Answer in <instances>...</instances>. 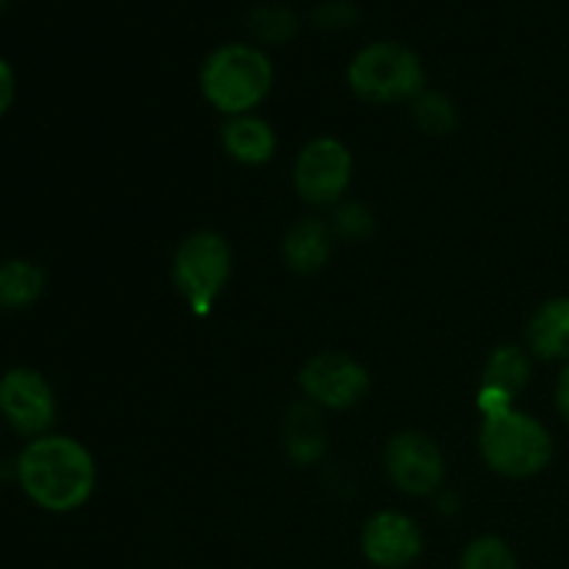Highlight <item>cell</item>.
Segmentation results:
<instances>
[{"label":"cell","mask_w":569,"mask_h":569,"mask_svg":"<svg viewBox=\"0 0 569 569\" xmlns=\"http://www.w3.org/2000/svg\"><path fill=\"white\" fill-rule=\"evenodd\" d=\"M14 94H17V76H14V70H11L9 61L0 56V117L11 109V103H14Z\"/></svg>","instance_id":"obj_22"},{"label":"cell","mask_w":569,"mask_h":569,"mask_svg":"<svg viewBox=\"0 0 569 569\" xmlns=\"http://www.w3.org/2000/svg\"><path fill=\"white\" fill-rule=\"evenodd\" d=\"M222 148L231 156L233 161L248 167L267 164V161L276 156V131L267 120L256 114H239L228 117V122L222 126Z\"/></svg>","instance_id":"obj_11"},{"label":"cell","mask_w":569,"mask_h":569,"mask_svg":"<svg viewBox=\"0 0 569 569\" xmlns=\"http://www.w3.org/2000/svg\"><path fill=\"white\" fill-rule=\"evenodd\" d=\"M389 481L406 495L426 498L437 495L445 481V456L442 448L431 437L420 431H403L389 439L383 453Z\"/></svg>","instance_id":"obj_9"},{"label":"cell","mask_w":569,"mask_h":569,"mask_svg":"<svg viewBox=\"0 0 569 569\" xmlns=\"http://www.w3.org/2000/svg\"><path fill=\"white\" fill-rule=\"evenodd\" d=\"M17 481L39 509L70 515L92 498L98 467L78 439L44 433L22 448L17 459Z\"/></svg>","instance_id":"obj_1"},{"label":"cell","mask_w":569,"mask_h":569,"mask_svg":"<svg viewBox=\"0 0 569 569\" xmlns=\"http://www.w3.org/2000/svg\"><path fill=\"white\" fill-rule=\"evenodd\" d=\"M231 244L214 231H198L183 239L172 259V281L194 315H209L231 278Z\"/></svg>","instance_id":"obj_5"},{"label":"cell","mask_w":569,"mask_h":569,"mask_svg":"<svg viewBox=\"0 0 569 569\" xmlns=\"http://www.w3.org/2000/svg\"><path fill=\"white\" fill-rule=\"evenodd\" d=\"M481 456L498 476L531 478L539 476L553 459V437L537 417L526 411H506L487 417L481 426Z\"/></svg>","instance_id":"obj_4"},{"label":"cell","mask_w":569,"mask_h":569,"mask_svg":"<svg viewBox=\"0 0 569 569\" xmlns=\"http://www.w3.org/2000/svg\"><path fill=\"white\" fill-rule=\"evenodd\" d=\"M556 403H559V411L569 422V361L565 365V372H561L559 378V387H556Z\"/></svg>","instance_id":"obj_23"},{"label":"cell","mask_w":569,"mask_h":569,"mask_svg":"<svg viewBox=\"0 0 569 569\" xmlns=\"http://www.w3.org/2000/svg\"><path fill=\"white\" fill-rule=\"evenodd\" d=\"M348 83L367 103H415L426 92V67L406 44L370 42L350 59Z\"/></svg>","instance_id":"obj_3"},{"label":"cell","mask_w":569,"mask_h":569,"mask_svg":"<svg viewBox=\"0 0 569 569\" xmlns=\"http://www.w3.org/2000/svg\"><path fill=\"white\" fill-rule=\"evenodd\" d=\"M44 289L42 267L26 259H11L0 264V309H26L37 303Z\"/></svg>","instance_id":"obj_16"},{"label":"cell","mask_w":569,"mask_h":569,"mask_svg":"<svg viewBox=\"0 0 569 569\" xmlns=\"http://www.w3.org/2000/svg\"><path fill=\"white\" fill-rule=\"evenodd\" d=\"M283 445L295 465H317L326 456L328 433L320 406L303 400L289 409L283 422Z\"/></svg>","instance_id":"obj_12"},{"label":"cell","mask_w":569,"mask_h":569,"mask_svg":"<svg viewBox=\"0 0 569 569\" xmlns=\"http://www.w3.org/2000/svg\"><path fill=\"white\" fill-rule=\"evenodd\" d=\"M361 550L370 565L381 569L409 567L422 550L420 526L400 511H381L365 526Z\"/></svg>","instance_id":"obj_10"},{"label":"cell","mask_w":569,"mask_h":569,"mask_svg":"<svg viewBox=\"0 0 569 569\" xmlns=\"http://www.w3.org/2000/svg\"><path fill=\"white\" fill-rule=\"evenodd\" d=\"M331 231L337 237L350 239V242H365L372 231H376V217L370 214L365 203L359 200H345L337 206L331 220Z\"/></svg>","instance_id":"obj_19"},{"label":"cell","mask_w":569,"mask_h":569,"mask_svg":"<svg viewBox=\"0 0 569 569\" xmlns=\"http://www.w3.org/2000/svg\"><path fill=\"white\" fill-rule=\"evenodd\" d=\"M359 22V9L350 0H326L315 9V26L322 31H348Z\"/></svg>","instance_id":"obj_21"},{"label":"cell","mask_w":569,"mask_h":569,"mask_svg":"<svg viewBox=\"0 0 569 569\" xmlns=\"http://www.w3.org/2000/svg\"><path fill=\"white\" fill-rule=\"evenodd\" d=\"M9 6V0H0V14H3V9Z\"/></svg>","instance_id":"obj_24"},{"label":"cell","mask_w":569,"mask_h":569,"mask_svg":"<svg viewBox=\"0 0 569 569\" xmlns=\"http://www.w3.org/2000/svg\"><path fill=\"white\" fill-rule=\"evenodd\" d=\"M272 61L259 44L228 42L206 56L200 92L220 114H250L272 89Z\"/></svg>","instance_id":"obj_2"},{"label":"cell","mask_w":569,"mask_h":569,"mask_svg":"<svg viewBox=\"0 0 569 569\" xmlns=\"http://www.w3.org/2000/svg\"><path fill=\"white\" fill-rule=\"evenodd\" d=\"M353 178V156L348 144L320 137L300 150L295 161V189L309 206H333L345 198Z\"/></svg>","instance_id":"obj_6"},{"label":"cell","mask_w":569,"mask_h":569,"mask_svg":"<svg viewBox=\"0 0 569 569\" xmlns=\"http://www.w3.org/2000/svg\"><path fill=\"white\" fill-rule=\"evenodd\" d=\"M528 345L545 361H569V298H553L528 322Z\"/></svg>","instance_id":"obj_14"},{"label":"cell","mask_w":569,"mask_h":569,"mask_svg":"<svg viewBox=\"0 0 569 569\" xmlns=\"http://www.w3.org/2000/svg\"><path fill=\"white\" fill-rule=\"evenodd\" d=\"M306 400L320 409L342 411L370 392V372L348 353H317L298 376Z\"/></svg>","instance_id":"obj_7"},{"label":"cell","mask_w":569,"mask_h":569,"mask_svg":"<svg viewBox=\"0 0 569 569\" xmlns=\"http://www.w3.org/2000/svg\"><path fill=\"white\" fill-rule=\"evenodd\" d=\"M461 569H517V561L503 539L481 537L465 550Z\"/></svg>","instance_id":"obj_20"},{"label":"cell","mask_w":569,"mask_h":569,"mask_svg":"<svg viewBox=\"0 0 569 569\" xmlns=\"http://www.w3.org/2000/svg\"><path fill=\"white\" fill-rule=\"evenodd\" d=\"M0 417L22 437H44L56 422V392L42 372L14 367L0 378Z\"/></svg>","instance_id":"obj_8"},{"label":"cell","mask_w":569,"mask_h":569,"mask_svg":"<svg viewBox=\"0 0 569 569\" xmlns=\"http://www.w3.org/2000/svg\"><path fill=\"white\" fill-rule=\"evenodd\" d=\"M411 111H415L417 126L426 133H433V137H448V133H453L456 126H459V114H456L453 100L442 92H422L420 98L411 103Z\"/></svg>","instance_id":"obj_18"},{"label":"cell","mask_w":569,"mask_h":569,"mask_svg":"<svg viewBox=\"0 0 569 569\" xmlns=\"http://www.w3.org/2000/svg\"><path fill=\"white\" fill-rule=\"evenodd\" d=\"M244 26H248L250 37L261 44H283L289 39H295L298 33V17L292 9L278 3H264L256 6L244 17Z\"/></svg>","instance_id":"obj_17"},{"label":"cell","mask_w":569,"mask_h":569,"mask_svg":"<svg viewBox=\"0 0 569 569\" xmlns=\"http://www.w3.org/2000/svg\"><path fill=\"white\" fill-rule=\"evenodd\" d=\"M528 381H531V359H528L526 350L517 348V345L495 348L487 367H483L481 387H492L509 398H517L528 387Z\"/></svg>","instance_id":"obj_15"},{"label":"cell","mask_w":569,"mask_h":569,"mask_svg":"<svg viewBox=\"0 0 569 569\" xmlns=\"http://www.w3.org/2000/svg\"><path fill=\"white\" fill-rule=\"evenodd\" d=\"M331 226L320 217H306L295 222L283 237V259L289 270L303 272V276L322 270L331 256Z\"/></svg>","instance_id":"obj_13"}]
</instances>
